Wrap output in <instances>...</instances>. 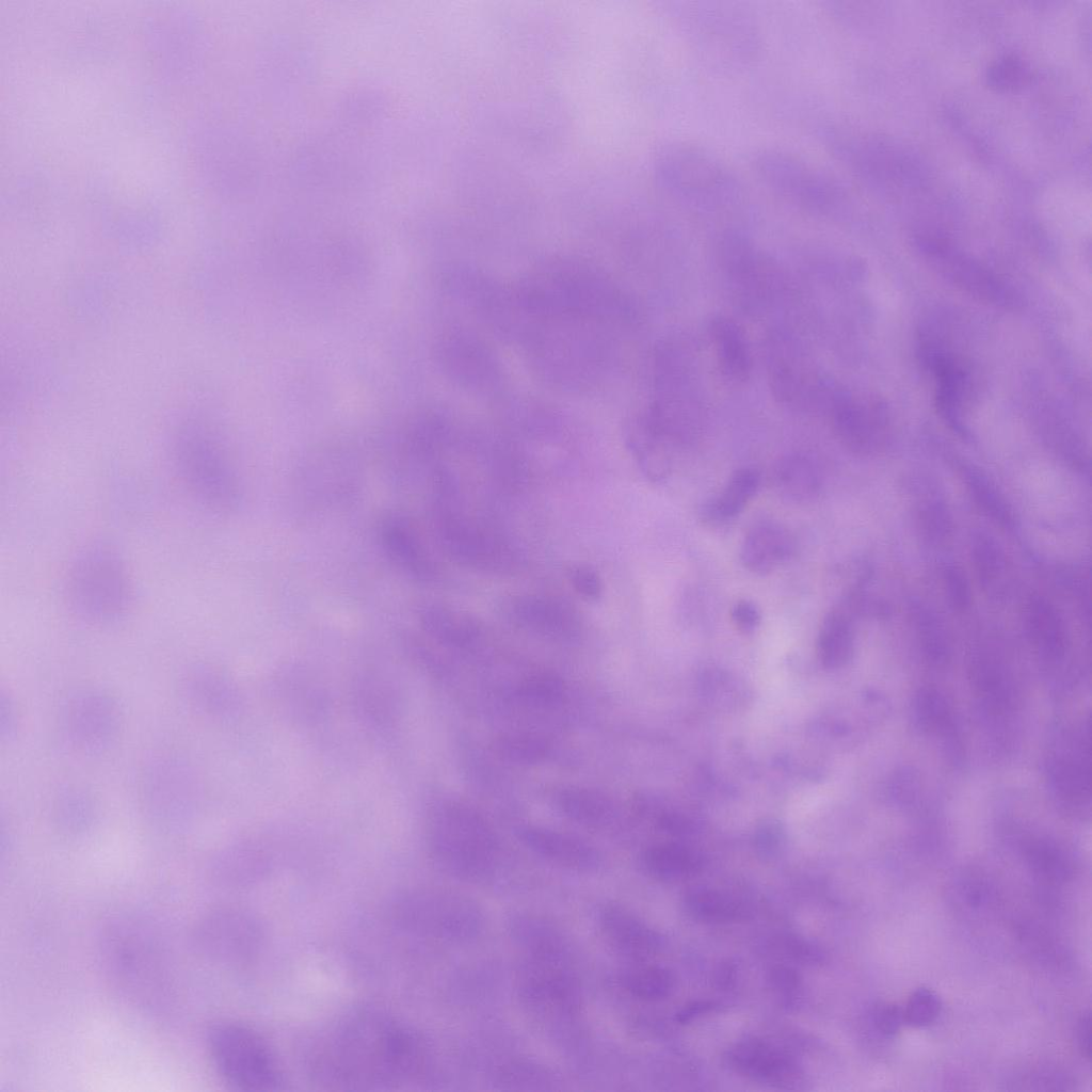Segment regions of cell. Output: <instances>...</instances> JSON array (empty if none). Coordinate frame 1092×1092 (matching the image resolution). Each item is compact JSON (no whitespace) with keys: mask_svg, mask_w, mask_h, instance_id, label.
I'll use <instances>...</instances> for the list:
<instances>
[{"mask_svg":"<svg viewBox=\"0 0 1092 1092\" xmlns=\"http://www.w3.org/2000/svg\"><path fill=\"white\" fill-rule=\"evenodd\" d=\"M525 846L540 857L577 872H596L603 857L596 848L572 835L539 826L521 829Z\"/></svg>","mask_w":1092,"mask_h":1092,"instance_id":"21","label":"cell"},{"mask_svg":"<svg viewBox=\"0 0 1092 1092\" xmlns=\"http://www.w3.org/2000/svg\"><path fill=\"white\" fill-rule=\"evenodd\" d=\"M209 1058L223 1080L240 1091H276L285 1082L280 1063L268 1041L237 1021H219L206 1033Z\"/></svg>","mask_w":1092,"mask_h":1092,"instance_id":"9","label":"cell"},{"mask_svg":"<svg viewBox=\"0 0 1092 1092\" xmlns=\"http://www.w3.org/2000/svg\"><path fill=\"white\" fill-rule=\"evenodd\" d=\"M448 355L453 357L460 378L479 388L494 387L498 381V370L491 354L479 342L466 337L448 342Z\"/></svg>","mask_w":1092,"mask_h":1092,"instance_id":"30","label":"cell"},{"mask_svg":"<svg viewBox=\"0 0 1092 1092\" xmlns=\"http://www.w3.org/2000/svg\"><path fill=\"white\" fill-rule=\"evenodd\" d=\"M941 1000L928 989L916 990L909 998L904 1009V1022L914 1027H922L933 1023L941 1012Z\"/></svg>","mask_w":1092,"mask_h":1092,"instance_id":"41","label":"cell"},{"mask_svg":"<svg viewBox=\"0 0 1092 1092\" xmlns=\"http://www.w3.org/2000/svg\"><path fill=\"white\" fill-rule=\"evenodd\" d=\"M773 482L777 492L793 502H807L819 495L822 475L817 463L803 453L788 454L775 466Z\"/></svg>","mask_w":1092,"mask_h":1092,"instance_id":"28","label":"cell"},{"mask_svg":"<svg viewBox=\"0 0 1092 1092\" xmlns=\"http://www.w3.org/2000/svg\"><path fill=\"white\" fill-rule=\"evenodd\" d=\"M403 529L398 524L387 525L384 536L387 546L400 564L411 573L421 578H429L433 572L430 562L413 536Z\"/></svg>","mask_w":1092,"mask_h":1092,"instance_id":"39","label":"cell"},{"mask_svg":"<svg viewBox=\"0 0 1092 1092\" xmlns=\"http://www.w3.org/2000/svg\"><path fill=\"white\" fill-rule=\"evenodd\" d=\"M556 803L566 816L587 824L606 823L613 815L610 801L585 789L562 790Z\"/></svg>","mask_w":1092,"mask_h":1092,"instance_id":"36","label":"cell"},{"mask_svg":"<svg viewBox=\"0 0 1092 1092\" xmlns=\"http://www.w3.org/2000/svg\"><path fill=\"white\" fill-rule=\"evenodd\" d=\"M669 445L700 434L704 407L692 357L680 342L661 344L656 360V398L643 417Z\"/></svg>","mask_w":1092,"mask_h":1092,"instance_id":"6","label":"cell"},{"mask_svg":"<svg viewBox=\"0 0 1092 1092\" xmlns=\"http://www.w3.org/2000/svg\"><path fill=\"white\" fill-rule=\"evenodd\" d=\"M595 922L603 938L617 954L641 958L658 948L656 932L617 902L599 904Z\"/></svg>","mask_w":1092,"mask_h":1092,"instance_id":"22","label":"cell"},{"mask_svg":"<svg viewBox=\"0 0 1092 1092\" xmlns=\"http://www.w3.org/2000/svg\"><path fill=\"white\" fill-rule=\"evenodd\" d=\"M510 614L521 628L551 639L572 640L581 629L577 611L555 597L518 596L510 604Z\"/></svg>","mask_w":1092,"mask_h":1092,"instance_id":"20","label":"cell"},{"mask_svg":"<svg viewBox=\"0 0 1092 1092\" xmlns=\"http://www.w3.org/2000/svg\"><path fill=\"white\" fill-rule=\"evenodd\" d=\"M975 561L982 581L990 583L1000 573L1002 560L995 545L989 540L981 537L974 548Z\"/></svg>","mask_w":1092,"mask_h":1092,"instance_id":"43","label":"cell"},{"mask_svg":"<svg viewBox=\"0 0 1092 1092\" xmlns=\"http://www.w3.org/2000/svg\"><path fill=\"white\" fill-rule=\"evenodd\" d=\"M962 896L966 905L977 909L986 903L990 894L982 883L969 882L965 885Z\"/></svg>","mask_w":1092,"mask_h":1092,"instance_id":"51","label":"cell"},{"mask_svg":"<svg viewBox=\"0 0 1092 1092\" xmlns=\"http://www.w3.org/2000/svg\"><path fill=\"white\" fill-rule=\"evenodd\" d=\"M643 865L654 878L680 880L696 873L701 869L702 861L687 847L661 844L652 846L644 852Z\"/></svg>","mask_w":1092,"mask_h":1092,"instance_id":"32","label":"cell"},{"mask_svg":"<svg viewBox=\"0 0 1092 1092\" xmlns=\"http://www.w3.org/2000/svg\"><path fill=\"white\" fill-rule=\"evenodd\" d=\"M718 260L735 302L761 315L781 295L784 280L777 262L743 229H725L717 242Z\"/></svg>","mask_w":1092,"mask_h":1092,"instance_id":"10","label":"cell"},{"mask_svg":"<svg viewBox=\"0 0 1092 1092\" xmlns=\"http://www.w3.org/2000/svg\"><path fill=\"white\" fill-rule=\"evenodd\" d=\"M872 1022L880 1033L893 1037L904 1023L903 1010L894 1003H879L873 1009Z\"/></svg>","mask_w":1092,"mask_h":1092,"instance_id":"46","label":"cell"},{"mask_svg":"<svg viewBox=\"0 0 1092 1092\" xmlns=\"http://www.w3.org/2000/svg\"><path fill=\"white\" fill-rule=\"evenodd\" d=\"M652 170L662 193L702 216L749 215L752 196L735 170L716 151L691 140L676 139L654 152Z\"/></svg>","mask_w":1092,"mask_h":1092,"instance_id":"2","label":"cell"},{"mask_svg":"<svg viewBox=\"0 0 1092 1092\" xmlns=\"http://www.w3.org/2000/svg\"><path fill=\"white\" fill-rule=\"evenodd\" d=\"M757 181L771 194L814 218L836 221L849 210L850 195L826 168L780 146H762L749 156Z\"/></svg>","mask_w":1092,"mask_h":1092,"instance_id":"4","label":"cell"},{"mask_svg":"<svg viewBox=\"0 0 1092 1092\" xmlns=\"http://www.w3.org/2000/svg\"><path fill=\"white\" fill-rule=\"evenodd\" d=\"M427 842L435 864L447 874L489 884L499 873V848L486 822L460 802L443 801L427 820Z\"/></svg>","mask_w":1092,"mask_h":1092,"instance_id":"5","label":"cell"},{"mask_svg":"<svg viewBox=\"0 0 1092 1092\" xmlns=\"http://www.w3.org/2000/svg\"><path fill=\"white\" fill-rule=\"evenodd\" d=\"M58 722L61 736L70 748L83 754H96L116 739L121 711L109 693L86 687L66 696Z\"/></svg>","mask_w":1092,"mask_h":1092,"instance_id":"15","label":"cell"},{"mask_svg":"<svg viewBox=\"0 0 1092 1092\" xmlns=\"http://www.w3.org/2000/svg\"><path fill=\"white\" fill-rule=\"evenodd\" d=\"M767 373L774 399L801 413L824 414L837 387L804 347L782 332L769 337Z\"/></svg>","mask_w":1092,"mask_h":1092,"instance_id":"12","label":"cell"},{"mask_svg":"<svg viewBox=\"0 0 1092 1092\" xmlns=\"http://www.w3.org/2000/svg\"><path fill=\"white\" fill-rule=\"evenodd\" d=\"M175 461L181 480L197 500L218 509L235 502L232 473L216 448L200 433H186L179 438Z\"/></svg>","mask_w":1092,"mask_h":1092,"instance_id":"16","label":"cell"},{"mask_svg":"<svg viewBox=\"0 0 1092 1092\" xmlns=\"http://www.w3.org/2000/svg\"><path fill=\"white\" fill-rule=\"evenodd\" d=\"M946 585L956 608L963 609L969 603V590L961 572L950 568L946 572Z\"/></svg>","mask_w":1092,"mask_h":1092,"instance_id":"48","label":"cell"},{"mask_svg":"<svg viewBox=\"0 0 1092 1092\" xmlns=\"http://www.w3.org/2000/svg\"><path fill=\"white\" fill-rule=\"evenodd\" d=\"M55 824L64 832L79 834L94 822V804L82 790L66 789L59 793L53 806Z\"/></svg>","mask_w":1092,"mask_h":1092,"instance_id":"37","label":"cell"},{"mask_svg":"<svg viewBox=\"0 0 1092 1092\" xmlns=\"http://www.w3.org/2000/svg\"><path fill=\"white\" fill-rule=\"evenodd\" d=\"M1027 858L1031 869L1045 880L1062 882L1071 874V865L1065 855L1047 842L1029 846Z\"/></svg>","mask_w":1092,"mask_h":1092,"instance_id":"40","label":"cell"},{"mask_svg":"<svg viewBox=\"0 0 1092 1092\" xmlns=\"http://www.w3.org/2000/svg\"><path fill=\"white\" fill-rule=\"evenodd\" d=\"M1026 70L1021 60L1015 57H1006L997 62L989 70V82L998 89H1009L1018 85L1025 78Z\"/></svg>","mask_w":1092,"mask_h":1092,"instance_id":"44","label":"cell"},{"mask_svg":"<svg viewBox=\"0 0 1092 1092\" xmlns=\"http://www.w3.org/2000/svg\"><path fill=\"white\" fill-rule=\"evenodd\" d=\"M1076 1039L1081 1056L1089 1060L1091 1053V1015L1089 1010L1083 1012L1078 1019L1076 1027Z\"/></svg>","mask_w":1092,"mask_h":1092,"instance_id":"50","label":"cell"},{"mask_svg":"<svg viewBox=\"0 0 1092 1092\" xmlns=\"http://www.w3.org/2000/svg\"><path fill=\"white\" fill-rule=\"evenodd\" d=\"M974 496L982 508L1000 523L1009 520L1005 504L999 500L997 494L990 487L989 483L978 476L973 475L969 483Z\"/></svg>","mask_w":1092,"mask_h":1092,"instance_id":"45","label":"cell"},{"mask_svg":"<svg viewBox=\"0 0 1092 1092\" xmlns=\"http://www.w3.org/2000/svg\"><path fill=\"white\" fill-rule=\"evenodd\" d=\"M161 946L150 929L134 919L112 921L102 938V956L111 976L135 998H158L164 990Z\"/></svg>","mask_w":1092,"mask_h":1092,"instance_id":"11","label":"cell"},{"mask_svg":"<svg viewBox=\"0 0 1092 1092\" xmlns=\"http://www.w3.org/2000/svg\"><path fill=\"white\" fill-rule=\"evenodd\" d=\"M664 12L693 59L713 75H740L760 55L759 23L741 3L679 0L667 2Z\"/></svg>","mask_w":1092,"mask_h":1092,"instance_id":"3","label":"cell"},{"mask_svg":"<svg viewBox=\"0 0 1092 1092\" xmlns=\"http://www.w3.org/2000/svg\"><path fill=\"white\" fill-rule=\"evenodd\" d=\"M818 655L826 669H837L846 664L853 652V635L850 615L839 608H834L821 625L818 636Z\"/></svg>","mask_w":1092,"mask_h":1092,"instance_id":"29","label":"cell"},{"mask_svg":"<svg viewBox=\"0 0 1092 1092\" xmlns=\"http://www.w3.org/2000/svg\"><path fill=\"white\" fill-rule=\"evenodd\" d=\"M444 537L453 556L476 567L496 568L511 562V552L499 539L467 521L449 520Z\"/></svg>","mask_w":1092,"mask_h":1092,"instance_id":"25","label":"cell"},{"mask_svg":"<svg viewBox=\"0 0 1092 1092\" xmlns=\"http://www.w3.org/2000/svg\"><path fill=\"white\" fill-rule=\"evenodd\" d=\"M423 621L434 637L454 646L469 645L480 633L477 621L470 615L443 607L429 609Z\"/></svg>","mask_w":1092,"mask_h":1092,"instance_id":"35","label":"cell"},{"mask_svg":"<svg viewBox=\"0 0 1092 1092\" xmlns=\"http://www.w3.org/2000/svg\"><path fill=\"white\" fill-rule=\"evenodd\" d=\"M794 549V539L787 528L774 521H761L745 534L740 559L746 569L764 575L785 563Z\"/></svg>","mask_w":1092,"mask_h":1092,"instance_id":"24","label":"cell"},{"mask_svg":"<svg viewBox=\"0 0 1092 1092\" xmlns=\"http://www.w3.org/2000/svg\"><path fill=\"white\" fill-rule=\"evenodd\" d=\"M770 981L772 985L783 993L793 992L798 989L799 975L791 968L777 966L771 970Z\"/></svg>","mask_w":1092,"mask_h":1092,"instance_id":"49","label":"cell"},{"mask_svg":"<svg viewBox=\"0 0 1092 1092\" xmlns=\"http://www.w3.org/2000/svg\"><path fill=\"white\" fill-rule=\"evenodd\" d=\"M713 1008V1003L707 1000L693 1001L684 1007L677 1014L676 1019L679 1023H687L694 1017L708 1012Z\"/></svg>","mask_w":1092,"mask_h":1092,"instance_id":"52","label":"cell"},{"mask_svg":"<svg viewBox=\"0 0 1092 1092\" xmlns=\"http://www.w3.org/2000/svg\"><path fill=\"white\" fill-rule=\"evenodd\" d=\"M518 993L529 1012L553 1024H571L581 1007L575 964L526 959Z\"/></svg>","mask_w":1092,"mask_h":1092,"instance_id":"14","label":"cell"},{"mask_svg":"<svg viewBox=\"0 0 1092 1092\" xmlns=\"http://www.w3.org/2000/svg\"><path fill=\"white\" fill-rule=\"evenodd\" d=\"M507 929L526 959L575 963L571 937L552 920L534 913L514 912L507 918Z\"/></svg>","mask_w":1092,"mask_h":1092,"instance_id":"19","label":"cell"},{"mask_svg":"<svg viewBox=\"0 0 1092 1092\" xmlns=\"http://www.w3.org/2000/svg\"><path fill=\"white\" fill-rule=\"evenodd\" d=\"M1026 623L1031 639L1044 654L1058 657L1063 653L1064 626L1053 605L1040 598L1031 600L1026 612Z\"/></svg>","mask_w":1092,"mask_h":1092,"instance_id":"33","label":"cell"},{"mask_svg":"<svg viewBox=\"0 0 1092 1092\" xmlns=\"http://www.w3.org/2000/svg\"><path fill=\"white\" fill-rule=\"evenodd\" d=\"M391 912L395 924L403 932L444 945H469L486 929L483 909L471 898L454 892H406L397 897Z\"/></svg>","mask_w":1092,"mask_h":1092,"instance_id":"7","label":"cell"},{"mask_svg":"<svg viewBox=\"0 0 1092 1092\" xmlns=\"http://www.w3.org/2000/svg\"><path fill=\"white\" fill-rule=\"evenodd\" d=\"M930 362L937 381L936 400L940 411L946 420L960 430L958 415L964 388V374L950 357L942 353H933Z\"/></svg>","mask_w":1092,"mask_h":1092,"instance_id":"34","label":"cell"},{"mask_svg":"<svg viewBox=\"0 0 1092 1092\" xmlns=\"http://www.w3.org/2000/svg\"><path fill=\"white\" fill-rule=\"evenodd\" d=\"M687 913L703 922L725 924L742 920L748 908L738 899L709 888H695L685 897Z\"/></svg>","mask_w":1092,"mask_h":1092,"instance_id":"31","label":"cell"},{"mask_svg":"<svg viewBox=\"0 0 1092 1092\" xmlns=\"http://www.w3.org/2000/svg\"><path fill=\"white\" fill-rule=\"evenodd\" d=\"M727 1061L737 1073L770 1083L789 1082L798 1074L797 1064L788 1054L758 1040L736 1044Z\"/></svg>","mask_w":1092,"mask_h":1092,"instance_id":"23","label":"cell"},{"mask_svg":"<svg viewBox=\"0 0 1092 1092\" xmlns=\"http://www.w3.org/2000/svg\"><path fill=\"white\" fill-rule=\"evenodd\" d=\"M66 590L73 611L94 625L118 623L131 601L125 564L116 551L103 544H93L76 557Z\"/></svg>","mask_w":1092,"mask_h":1092,"instance_id":"8","label":"cell"},{"mask_svg":"<svg viewBox=\"0 0 1092 1092\" xmlns=\"http://www.w3.org/2000/svg\"><path fill=\"white\" fill-rule=\"evenodd\" d=\"M258 929L244 913L216 910L204 915L195 925L193 941L196 950L219 964L246 961L258 944Z\"/></svg>","mask_w":1092,"mask_h":1092,"instance_id":"18","label":"cell"},{"mask_svg":"<svg viewBox=\"0 0 1092 1092\" xmlns=\"http://www.w3.org/2000/svg\"><path fill=\"white\" fill-rule=\"evenodd\" d=\"M140 790L147 815L168 828L187 823L199 805L198 778L191 766L178 757L149 762L143 771Z\"/></svg>","mask_w":1092,"mask_h":1092,"instance_id":"13","label":"cell"},{"mask_svg":"<svg viewBox=\"0 0 1092 1092\" xmlns=\"http://www.w3.org/2000/svg\"><path fill=\"white\" fill-rule=\"evenodd\" d=\"M708 331L723 376L736 384L745 382L751 375L753 359L743 328L728 317L717 316L711 319Z\"/></svg>","mask_w":1092,"mask_h":1092,"instance_id":"26","label":"cell"},{"mask_svg":"<svg viewBox=\"0 0 1092 1092\" xmlns=\"http://www.w3.org/2000/svg\"><path fill=\"white\" fill-rule=\"evenodd\" d=\"M429 1040L412 1026L372 1006L340 1014L311 1056L323 1083L346 1090H390L428 1081L434 1067Z\"/></svg>","mask_w":1092,"mask_h":1092,"instance_id":"1","label":"cell"},{"mask_svg":"<svg viewBox=\"0 0 1092 1092\" xmlns=\"http://www.w3.org/2000/svg\"><path fill=\"white\" fill-rule=\"evenodd\" d=\"M574 590L584 599L595 601L603 595V582L598 573L589 565H575L568 571Z\"/></svg>","mask_w":1092,"mask_h":1092,"instance_id":"42","label":"cell"},{"mask_svg":"<svg viewBox=\"0 0 1092 1092\" xmlns=\"http://www.w3.org/2000/svg\"><path fill=\"white\" fill-rule=\"evenodd\" d=\"M824 414L836 438L851 452L867 454L880 443L885 413L874 399L837 385Z\"/></svg>","mask_w":1092,"mask_h":1092,"instance_id":"17","label":"cell"},{"mask_svg":"<svg viewBox=\"0 0 1092 1092\" xmlns=\"http://www.w3.org/2000/svg\"><path fill=\"white\" fill-rule=\"evenodd\" d=\"M730 620L739 631L750 633L758 627L761 615L753 601L741 599L733 605Z\"/></svg>","mask_w":1092,"mask_h":1092,"instance_id":"47","label":"cell"},{"mask_svg":"<svg viewBox=\"0 0 1092 1092\" xmlns=\"http://www.w3.org/2000/svg\"><path fill=\"white\" fill-rule=\"evenodd\" d=\"M622 984L632 997L653 1001L668 997L674 989L675 979L664 967L646 966L627 971Z\"/></svg>","mask_w":1092,"mask_h":1092,"instance_id":"38","label":"cell"},{"mask_svg":"<svg viewBox=\"0 0 1092 1092\" xmlns=\"http://www.w3.org/2000/svg\"><path fill=\"white\" fill-rule=\"evenodd\" d=\"M760 484L759 472L742 467L733 472L720 494L700 509L701 519L710 526L724 525L737 517L755 496Z\"/></svg>","mask_w":1092,"mask_h":1092,"instance_id":"27","label":"cell"}]
</instances>
